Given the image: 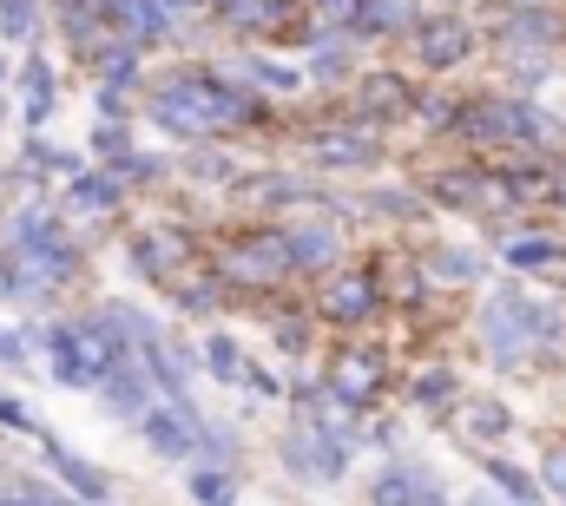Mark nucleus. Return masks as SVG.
I'll return each instance as SVG.
<instances>
[{
	"label": "nucleus",
	"mask_w": 566,
	"mask_h": 506,
	"mask_svg": "<svg viewBox=\"0 0 566 506\" xmlns=\"http://www.w3.org/2000/svg\"><path fill=\"white\" fill-rule=\"evenodd\" d=\"M20 336L46 356V376L60 381V388H73V394H99V381L119 369V356L86 329V316H53V323L20 329Z\"/></svg>",
	"instance_id": "f257e3e1"
},
{
	"label": "nucleus",
	"mask_w": 566,
	"mask_h": 506,
	"mask_svg": "<svg viewBox=\"0 0 566 506\" xmlns=\"http://www.w3.org/2000/svg\"><path fill=\"white\" fill-rule=\"evenodd\" d=\"M205 408L185 394V401H158L151 414L139 421V441L158 454V461H171V467H198L205 461Z\"/></svg>",
	"instance_id": "f03ea898"
},
{
	"label": "nucleus",
	"mask_w": 566,
	"mask_h": 506,
	"mask_svg": "<svg viewBox=\"0 0 566 506\" xmlns=\"http://www.w3.org/2000/svg\"><path fill=\"white\" fill-rule=\"evenodd\" d=\"M211 270L224 276V289H277L283 276H296V270H290V244H283V231H251V238L224 244Z\"/></svg>",
	"instance_id": "7ed1b4c3"
},
{
	"label": "nucleus",
	"mask_w": 566,
	"mask_h": 506,
	"mask_svg": "<svg viewBox=\"0 0 566 506\" xmlns=\"http://www.w3.org/2000/svg\"><path fill=\"white\" fill-rule=\"evenodd\" d=\"M303 145H310L303 158H310L316 171H336V178H349V171H376V165H382V138H376L369 126H356V119L310 131Z\"/></svg>",
	"instance_id": "20e7f679"
},
{
	"label": "nucleus",
	"mask_w": 566,
	"mask_h": 506,
	"mask_svg": "<svg viewBox=\"0 0 566 506\" xmlns=\"http://www.w3.org/2000/svg\"><path fill=\"white\" fill-rule=\"evenodd\" d=\"M126 251H133V270H139L145 283H178L185 276V263H191V238L178 231V224H145L126 238Z\"/></svg>",
	"instance_id": "39448f33"
},
{
	"label": "nucleus",
	"mask_w": 566,
	"mask_h": 506,
	"mask_svg": "<svg viewBox=\"0 0 566 506\" xmlns=\"http://www.w3.org/2000/svg\"><path fill=\"white\" fill-rule=\"evenodd\" d=\"M283 244H290V270L296 276H336L343 270V231L323 224V218H290L283 224Z\"/></svg>",
	"instance_id": "423d86ee"
},
{
	"label": "nucleus",
	"mask_w": 566,
	"mask_h": 506,
	"mask_svg": "<svg viewBox=\"0 0 566 506\" xmlns=\"http://www.w3.org/2000/svg\"><path fill=\"white\" fill-rule=\"evenodd\" d=\"M428 204H441V211H488V204H507V198H501V178L488 165H448V171L428 178Z\"/></svg>",
	"instance_id": "0eeeda50"
},
{
	"label": "nucleus",
	"mask_w": 566,
	"mask_h": 506,
	"mask_svg": "<svg viewBox=\"0 0 566 506\" xmlns=\"http://www.w3.org/2000/svg\"><path fill=\"white\" fill-rule=\"evenodd\" d=\"M349 119L369 131H382V119H416V86L409 80H396V73H369V80H356L349 86Z\"/></svg>",
	"instance_id": "6e6552de"
},
{
	"label": "nucleus",
	"mask_w": 566,
	"mask_h": 506,
	"mask_svg": "<svg viewBox=\"0 0 566 506\" xmlns=\"http://www.w3.org/2000/svg\"><path fill=\"white\" fill-rule=\"evenodd\" d=\"M329 323H343V329H363L376 309H382V289H376V276H363V270H336L329 283H323V303H316Z\"/></svg>",
	"instance_id": "1a4fd4ad"
},
{
	"label": "nucleus",
	"mask_w": 566,
	"mask_h": 506,
	"mask_svg": "<svg viewBox=\"0 0 566 506\" xmlns=\"http://www.w3.org/2000/svg\"><path fill=\"white\" fill-rule=\"evenodd\" d=\"M416 60H422L428 73H454L461 60H474V27L468 20H422L416 27Z\"/></svg>",
	"instance_id": "9d476101"
},
{
	"label": "nucleus",
	"mask_w": 566,
	"mask_h": 506,
	"mask_svg": "<svg viewBox=\"0 0 566 506\" xmlns=\"http://www.w3.org/2000/svg\"><path fill=\"white\" fill-rule=\"evenodd\" d=\"M99 401H106V414H119V421H145L165 394H158V381L145 376V362H119L113 376L99 381Z\"/></svg>",
	"instance_id": "9b49d317"
},
{
	"label": "nucleus",
	"mask_w": 566,
	"mask_h": 506,
	"mask_svg": "<svg viewBox=\"0 0 566 506\" xmlns=\"http://www.w3.org/2000/svg\"><path fill=\"white\" fill-rule=\"evenodd\" d=\"M53 106H60L53 60H46V53H27V60H20V126H27V131H46Z\"/></svg>",
	"instance_id": "f8f14e48"
},
{
	"label": "nucleus",
	"mask_w": 566,
	"mask_h": 506,
	"mask_svg": "<svg viewBox=\"0 0 566 506\" xmlns=\"http://www.w3.org/2000/svg\"><path fill=\"white\" fill-rule=\"evenodd\" d=\"M119 204H126V185L99 165H86L80 178H66V218H119Z\"/></svg>",
	"instance_id": "ddd939ff"
},
{
	"label": "nucleus",
	"mask_w": 566,
	"mask_h": 506,
	"mask_svg": "<svg viewBox=\"0 0 566 506\" xmlns=\"http://www.w3.org/2000/svg\"><path fill=\"white\" fill-rule=\"evenodd\" d=\"M422 0H363V13H356V33L349 40H416V27H422Z\"/></svg>",
	"instance_id": "4468645a"
},
{
	"label": "nucleus",
	"mask_w": 566,
	"mask_h": 506,
	"mask_svg": "<svg viewBox=\"0 0 566 506\" xmlns=\"http://www.w3.org/2000/svg\"><path fill=\"white\" fill-rule=\"evenodd\" d=\"M40 447H46V461H53V474L66 481V494H73V500H86V506H106V500H113V481H106L86 454H73V447H66V441H53V434H46Z\"/></svg>",
	"instance_id": "2eb2a0df"
},
{
	"label": "nucleus",
	"mask_w": 566,
	"mask_h": 506,
	"mask_svg": "<svg viewBox=\"0 0 566 506\" xmlns=\"http://www.w3.org/2000/svg\"><path fill=\"white\" fill-rule=\"evenodd\" d=\"M461 434H468L481 454H494V447L514 434V408L494 401V394H468V401H461Z\"/></svg>",
	"instance_id": "dca6fc26"
},
{
	"label": "nucleus",
	"mask_w": 566,
	"mask_h": 506,
	"mask_svg": "<svg viewBox=\"0 0 566 506\" xmlns=\"http://www.w3.org/2000/svg\"><path fill=\"white\" fill-rule=\"evenodd\" d=\"M481 474H488V487H501V500L507 506H541L547 500V481H534L521 461H507L501 447L494 454H481Z\"/></svg>",
	"instance_id": "f3484780"
},
{
	"label": "nucleus",
	"mask_w": 566,
	"mask_h": 506,
	"mask_svg": "<svg viewBox=\"0 0 566 506\" xmlns=\"http://www.w3.org/2000/svg\"><path fill=\"white\" fill-rule=\"evenodd\" d=\"M422 481H428L422 461H389V467L369 481V506H416L422 500Z\"/></svg>",
	"instance_id": "a211bd4d"
},
{
	"label": "nucleus",
	"mask_w": 566,
	"mask_h": 506,
	"mask_svg": "<svg viewBox=\"0 0 566 506\" xmlns=\"http://www.w3.org/2000/svg\"><path fill=\"white\" fill-rule=\"evenodd\" d=\"M422 276L428 283H448V289H474L488 270H481V256L461 251V244H434V251L422 256Z\"/></svg>",
	"instance_id": "6ab92c4d"
},
{
	"label": "nucleus",
	"mask_w": 566,
	"mask_h": 506,
	"mask_svg": "<svg viewBox=\"0 0 566 506\" xmlns=\"http://www.w3.org/2000/svg\"><path fill=\"white\" fill-rule=\"evenodd\" d=\"M310 185L303 178H290V171H258V178H238V198H251L258 211H283V204H296Z\"/></svg>",
	"instance_id": "aec40b11"
},
{
	"label": "nucleus",
	"mask_w": 566,
	"mask_h": 506,
	"mask_svg": "<svg viewBox=\"0 0 566 506\" xmlns=\"http://www.w3.org/2000/svg\"><path fill=\"white\" fill-rule=\"evenodd\" d=\"M198 356H205V376L224 381V388H238V381H244V369H251V362H244V349H238V342H231L224 329H211Z\"/></svg>",
	"instance_id": "412c9836"
},
{
	"label": "nucleus",
	"mask_w": 566,
	"mask_h": 506,
	"mask_svg": "<svg viewBox=\"0 0 566 506\" xmlns=\"http://www.w3.org/2000/svg\"><path fill=\"white\" fill-rule=\"evenodd\" d=\"M185 494H191L198 506H238V474L205 461V467H191V474H185Z\"/></svg>",
	"instance_id": "4be33fe9"
},
{
	"label": "nucleus",
	"mask_w": 566,
	"mask_h": 506,
	"mask_svg": "<svg viewBox=\"0 0 566 506\" xmlns=\"http://www.w3.org/2000/svg\"><path fill=\"white\" fill-rule=\"evenodd\" d=\"M171 165H178V158H165V151H139V145H133V151H126V158H113L106 171H113L119 185H165V178H171Z\"/></svg>",
	"instance_id": "5701e85b"
},
{
	"label": "nucleus",
	"mask_w": 566,
	"mask_h": 506,
	"mask_svg": "<svg viewBox=\"0 0 566 506\" xmlns=\"http://www.w3.org/2000/svg\"><path fill=\"white\" fill-rule=\"evenodd\" d=\"M416 119H422L428 131H454V138H461L468 99H461V93H416Z\"/></svg>",
	"instance_id": "b1692460"
},
{
	"label": "nucleus",
	"mask_w": 566,
	"mask_h": 506,
	"mask_svg": "<svg viewBox=\"0 0 566 506\" xmlns=\"http://www.w3.org/2000/svg\"><path fill=\"white\" fill-rule=\"evenodd\" d=\"M244 80H251L258 93H296V86H303V66H290V60H264V53H244Z\"/></svg>",
	"instance_id": "393cba45"
},
{
	"label": "nucleus",
	"mask_w": 566,
	"mask_h": 506,
	"mask_svg": "<svg viewBox=\"0 0 566 506\" xmlns=\"http://www.w3.org/2000/svg\"><path fill=\"white\" fill-rule=\"evenodd\" d=\"M566 263V244L560 238H514L507 244V270H521V276H534V270H554Z\"/></svg>",
	"instance_id": "a878e982"
},
{
	"label": "nucleus",
	"mask_w": 566,
	"mask_h": 506,
	"mask_svg": "<svg viewBox=\"0 0 566 506\" xmlns=\"http://www.w3.org/2000/svg\"><path fill=\"white\" fill-rule=\"evenodd\" d=\"M409 401L416 408H461V381H454V369H422L416 388H409Z\"/></svg>",
	"instance_id": "bb28decb"
},
{
	"label": "nucleus",
	"mask_w": 566,
	"mask_h": 506,
	"mask_svg": "<svg viewBox=\"0 0 566 506\" xmlns=\"http://www.w3.org/2000/svg\"><path fill=\"white\" fill-rule=\"evenodd\" d=\"M349 66H356V53H349L343 40L310 46V80H349Z\"/></svg>",
	"instance_id": "cd10ccee"
},
{
	"label": "nucleus",
	"mask_w": 566,
	"mask_h": 506,
	"mask_svg": "<svg viewBox=\"0 0 566 506\" xmlns=\"http://www.w3.org/2000/svg\"><path fill=\"white\" fill-rule=\"evenodd\" d=\"M178 171H185V178H205V185H224V191L238 185V165H231V158H211V151H185Z\"/></svg>",
	"instance_id": "c85d7f7f"
},
{
	"label": "nucleus",
	"mask_w": 566,
	"mask_h": 506,
	"mask_svg": "<svg viewBox=\"0 0 566 506\" xmlns=\"http://www.w3.org/2000/svg\"><path fill=\"white\" fill-rule=\"evenodd\" d=\"M86 145H93V151H99L106 165H113V158H126V151H133V119H99Z\"/></svg>",
	"instance_id": "c756f323"
},
{
	"label": "nucleus",
	"mask_w": 566,
	"mask_h": 506,
	"mask_svg": "<svg viewBox=\"0 0 566 506\" xmlns=\"http://www.w3.org/2000/svg\"><path fill=\"white\" fill-rule=\"evenodd\" d=\"M40 0H0V40H33Z\"/></svg>",
	"instance_id": "7c9ffc66"
},
{
	"label": "nucleus",
	"mask_w": 566,
	"mask_h": 506,
	"mask_svg": "<svg viewBox=\"0 0 566 506\" xmlns=\"http://www.w3.org/2000/svg\"><path fill=\"white\" fill-rule=\"evenodd\" d=\"M271 336H277V349L290 362H303L310 342H316V323H310V316H290V323H271Z\"/></svg>",
	"instance_id": "2f4dec72"
},
{
	"label": "nucleus",
	"mask_w": 566,
	"mask_h": 506,
	"mask_svg": "<svg viewBox=\"0 0 566 506\" xmlns=\"http://www.w3.org/2000/svg\"><path fill=\"white\" fill-rule=\"evenodd\" d=\"M0 428H7V434H33V441H46L33 401H20V394H0Z\"/></svg>",
	"instance_id": "473e14b6"
},
{
	"label": "nucleus",
	"mask_w": 566,
	"mask_h": 506,
	"mask_svg": "<svg viewBox=\"0 0 566 506\" xmlns=\"http://www.w3.org/2000/svg\"><path fill=\"white\" fill-rule=\"evenodd\" d=\"M310 13H316L323 27H343V33H356V13H363V0H310Z\"/></svg>",
	"instance_id": "72a5a7b5"
},
{
	"label": "nucleus",
	"mask_w": 566,
	"mask_h": 506,
	"mask_svg": "<svg viewBox=\"0 0 566 506\" xmlns=\"http://www.w3.org/2000/svg\"><path fill=\"white\" fill-rule=\"evenodd\" d=\"M0 362L27 369V362H33V342H27V336H13V329H0Z\"/></svg>",
	"instance_id": "f704fd0d"
},
{
	"label": "nucleus",
	"mask_w": 566,
	"mask_h": 506,
	"mask_svg": "<svg viewBox=\"0 0 566 506\" xmlns=\"http://www.w3.org/2000/svg\"><path fill=\"white\" fill-rule=\"evenodd\" d=\"M244 388H258L264 401H283V376H271V369H258V362L244 369Z\"/></svg>",
	"instance_id": "c9c22d12"
},
{
	"label": "nucleus",
	"mask_w": 566,
	"mask_h": 506,
	"mask_svg": "<svg viewBox=\"0 0 566 506\" xmlns=\"http://www.w3.org/2000/svg\"><path fill=\"white\" fill-rule=\"evenodd\" d=\"M0 303H20V263H13V251H0Z\"/></svg>",
	"instance_id": "e433bc0d"
},
{
	"label": "nucleus",
	"mask_w": 566,
	"mask_h": 506,
	"mask_svg": "<svg viewBox=\"0 0 566 506\" xmlns=\"http://www.w3.org/2000/svg\"><path fill=\"white\" fill-rule=\"evenodd\" d=\"M541 481H547V487L566 500V454H547V461H541Z\"/></svg>",
	"instance_id": "4c0bfd02"
},
{
	"label": "nucleus",
	"mask_w": 566,
	"mask_h": 506,
	"mask_svg": "<svg viewBox=\"0 0 566 506\" xmlns=\"http://www.w3.org/2000/svg\"><path fill=\"white\" fill-rule=\"evenodd\" d=\"M416 506H454V500H448V487L428 474V481H422V500H416Z\"/></svg>",
	"instance_id": "58836bf2"
},
{
	"label": "nucleus",
	"mask_w": 566,
	"mask_h": 506,
	"mask_svg": "<svg viewBox=\"0 0 566 506\" xmlns=\"http://www.w3.org/2000/svg\"><path fill=\"white\" fill-rule=\"evenodd\" d=\"M165 7H171V13H198L205 0H165Z\"/></svg>",
	"instance_id": "ea45409f"
},
{
	"label": "nucleus",
	"mask_w": 566,
	"mask_h": 506,
	"mask_svg": "<svg viewBox=\"0 0 566 506\" xmlns=\"http://www.w3.org/2000/svg\"><path fill=\"white\" fill-rule=\"evenodd\" d=\"M7 218H13V211H7V178H0V231H7Z\"/></svg>",
	"instance_id": "a19ab883"
},
{
	"label": "nucleus",
	"mask_w": 566,
	"mask_h": 506,
	"mask_svg": "<svg viewBox=\"0 0 566 506\" xmlns=\"http://www.w3.org/2000/svg\"><path fill=\"white\" fill-rule=\"evenodd\" d=\"M461 506H501V500H488V494H481V500H461Z\"/></svg>",
	"instance_id": "79ce46f5"
},
{
	"label": "nucleus",
	"mask_w": 566,
	"mask_h": 506,
	"mask_svg": "<svg viewBox=\"0 0 566 506\" xmlns=\"http://www.w3.org/2000/svg\"><path fill=\"white\" fill-rule=\"evenodd\" d=\"M507 7H547V0H507Z\"/></svg>",
	"instance_id": "37998d69"
},
{
	"label": "nucleus",
	"mask_w": 566,
	"mask_h": 506,
	"mask_svg": "<svg viewBox=\"0 0 566 506\" xmlns=\"http://www.w3.org/2000/svg\"><path fill=\"white\" fill-rule=\"evenodd\" d=\"M66 506H86V500H66Z\"/></svg>",
	"instance_id": "c03bdc74"
},
{
	"label": "nucleus",
	"mask_w": 566,
	"mask_h": 506,
	"mask_svg": "<svg viewBox=\"0 0 566 506\" xmlns=\"http://www.w3.org/2000/svg\"><path fill=\"white\" fill-rule=\"evenodd\" d=\"M0 487H7V474H0Z\"/></svg>",
	"instance_id": "a18cd8bd"
}]
</instances>
